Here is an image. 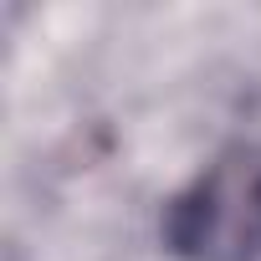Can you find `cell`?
<instances>
[{
    "label": "cell",
    "instance_id": "obj_1",
    "mask_svg": "<svg viewBox=\"0 0 261 261\" xmlns=\"http://www.w3.org/2000/svg\"><path fill=\"white\" fill-rule=\"evenodd\" d=\"M179 261H261V144L210 159L159 220Z\"/></svg>",
    "mask_w": 261,
    "mask_h": 261
}]
</instances>
